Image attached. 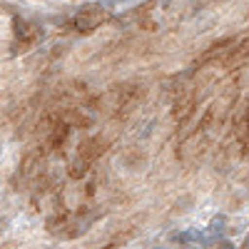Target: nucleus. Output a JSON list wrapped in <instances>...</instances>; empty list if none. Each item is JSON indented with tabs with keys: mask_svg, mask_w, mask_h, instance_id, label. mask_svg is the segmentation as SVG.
I'll return each mask as SVG.
<instances>
[{
	"mask_svg": "<svg viewBox=\"0 0 249 249\" xmlns=\"http://www.w3.org/2000/svg\"><path fill=\"white\" fill-rule=\"evenodd\" d=\"M107 20V10L100 5H85L77 15H75V30L80 33H90L95 28H100Z\"/></svg>",
	"mask_w": 249,
	"mask_h": 249,
	"instance_id": "f257e3e1",
	"label": "nucleus"
}]
</instances>
